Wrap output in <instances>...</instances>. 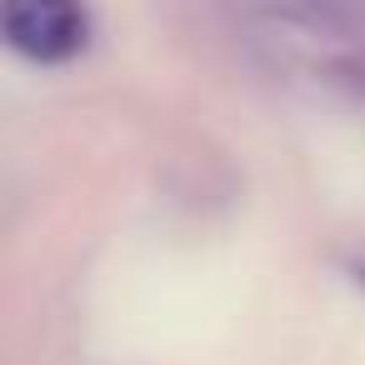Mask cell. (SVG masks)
<instances>
[{
	"label": "cell",
	"instance_id": "6da1fadb",
	"mask_svg": "<svg viewBox=\"0 0 365 365\" xmlns=\"http://www.w3.org/2000/svg\"><path fill=\"white\" fill-rule=\"evenodd\" d=\"M0 21L11 51L36 66H61L91 41L86 0H0Z\"/></svg>",
	"mask_w": 365,
	"mask_h": 365
},
{
	"label": "cell",
	"instance_id": "7a4b0ae2",
	"mask_svg": "<svg viewBox=\"0 0 365 365\" xmlns=\"http://www.w3.org/2000/svg\"><path fill=\"white\" fill-rule=\"evenodd\" d=\"M360 280H365V270H360Z\"/></svg>",
	"mask_w": 365,
	"mask_h": 365
}]
</instances>
